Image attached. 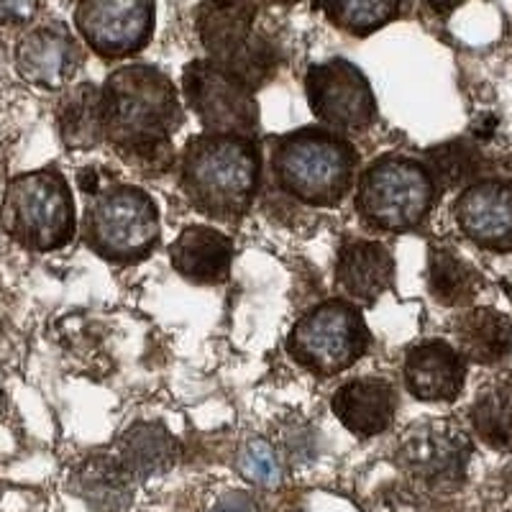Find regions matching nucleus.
<instances>
[{
    "label": "nucleus",
    "instance_id": "9",
    "mask_svg": "<svg viewBox=\"0 0 512 512\" xmlns=\"http://www.w3.org/2000/svg\"><path fill=\"white\" fill-rule=\"evenodd\" d=\"M182 90L190 108L213 134L251 136L259 128L254 90L228 75L221 64L198 59L182 72Z\"/></svg>",
    "mask_w": 512,
    "mask_h": 512
},
{
    "label": "nucleus",
    "instance_id": "5",
    "mask_svg": "<svg viewBox=\"0 0 512 512\" xmlns=\"http://www.w3.org/2000/svg\"><path fill=\"white\" fill-rule=\"evenodd\" d=\"M433 205V180L420 162L405 157H384L361 175V218L382 231L415 228Z\"/></svg>",
    "mask_w": 512,
    "mask_h": 512
},
{
    "label": "nucleus",
    "instance_id": "31",
    "mask_svg": "<svg viewBox=\"0 0 512 512\" xmlns=\"http://www.w3.org/2000/svg\"><path fill=\"white\" fill-rule=\"evenodd\" d=\"M277 3H297V0H277Z\"/></svg>",
    "mask_w": 512,
    "mask_h": 512
},
{
    "label": "nucleus",
    "instance_id": "25",
    "mask_svg": "<svg viewBox=\"0 0 512 512\" xmlns=\"http://www.w3.org/2000/svg\"><path fill=\"white\" fill-rule=\"evenodd\" d=\"M338 29L354 36H367L397 18L402 0H320Z\"/></svg>",
    "mask_w": 512,
    "mask_h": 512
},
{
    "label": "nucleus",
    "instance_id": "21",
    "mask_svg": "<svg viewBox=\"0 0 512 512\" xmlns=\"http://www.w3.org/2000/svg\"><path fill=\"white\" fill-rule=\"evenodd\" d=\"M472 425L487 446L512 451V374L489 379L472 405Z\"/></svg>",
    "mask_w": 512,
    "mask_h": 512
},
{
    "label": "nucleus",
    "instance_id": "23",
    "mask_svg": "<svg viewBox=\"0 0 512 512\" xmlns=\"http://www.w3.org/2000/svg\"><path fill=\"white\" fill-rule=\"evenodd\" d=\"M479 274L454 249L433 246L428 254V290L441 305H464L479 292Z\"/></svg>",
    "mask_w": 512,
    "mask_h": 512
},
{
    "label": "nucleus",
    "instance_id": "28",
    "mask_svg": "<svg viewBox=\"0 0 512 512\" xmlns=\"http://www.w3.org/2000/svg\"><path fill=\"white\" fill-rule=\"evenodd\" d=\"M34 11L36 0H0V24H24Z\"/></svg>",
    "mask_w": 512,
    "mask_h": 512
},
{
    "label": "nucleus",
    "instance_id": "30",
    "mask_svg": "<svg viewBox=\"0 0 512 512\" xmlns=\"http://www.w3.org/2000/svg\"><path fill=\"white\" fill-rule=\"evenodd\" d=\"M425 3H428V6L433 8V11H451V8L456 6V3H459V0H425Z\"/></svg>",
    "mask_w": 512,
    "mask_h": 512
},
{
    "label": "nucleus",
    "instance_id": "26",
    "mask_svg": "<svg viewBox=\"0 0 512 512\" xmlns=\"http://www.w3.org/2000/svg\"><path fill=\"white\" fill-rule=\"evenodd\" d=\"M474 154L472 146H466L464 141H454V144H443L433 152H428V164H431V180H438L443 187L459 185L466 177L474 175Z\"/></svg>",
    "mask_w": 512,
    "mask_h": 512
},
{
    "label": "nucleus",
    "instance_id": "17",
    "mask_svg": "<svg viewBox=\"0 0 512 512\" xmlns=\"http://www.w3.org/2000/svg\"><path fill=\"white\" fill-rule=\"evenodd\" d=\"M231 241L221 231L210 226H190L180 233V239L169 249L172 267L190 282L216 285L226 282L231 272Z\"/></svg>",
    "mask_w": 512,
    "mask_h": 512
},
{
    "label": "nucleus",
    "instance_id": "2",
    "mask_svg": "<svg viewBox=\"0 0 512 512\" xmlns=\"http://www.w3.org/2000/svg\"><path fill=\"white\" fill-rule=\"evenodd\" d=\"M259 185V152L249 136L205 134L182 154V187L198 210L233 221L244 216Z\"/></svg>",
    "mask_w": 512,
    "mask_h": 512
},
{
    "label": "nucleus",
    "instance_id": "19",
    "mask_svg": "<svg viewBox=\"0 0 512 512\" xmlns=\"http://www.w3.org/2000/svg\"><path fill=\"white\" fill-rule=\"evenodd\" d=\"M459 354L474 364H500L512 351V323L492 308H474L456 318Z\"/></svg>",
    "mask_w": 512,
    "mask_h": 512
},
{
    "label": "nucleus",
    "instance_id": "13",
    "mask_svg": "<svg viewBox=\"0 0 512 512\" xmlns=\"http://www.w3.org/2000/svg\"><path fill=\"white\" fill-rule=\"evenodd\" d=\"M454 216L474 244L492 251H512V182H474L456 200Z\"/></svg>",
    "mask_w": 512,
    "mask_h": 512
},
{
    "label": "nucleus",
    "instance_id": "6",
    "mask_svg": "<svg viewBox=\"0 0 512 512\" xmlns=\"http://www.w3.org/2000/svg\"><path fill=\"white\" fill-rule=\"evenodd\" d=\"M256 18L254 0H203L198 8V34L228 75L249 90L264 85L274 67V52L262 39L251 36Z\"/></svg>",
    "mask_w": 512,
    "mask_h": 512
},
{
    "label": "nucleus",
    "instance_id": "11",
    "mask_svg": "<svg viewBox=\"0 0 512 512\" xmlns=\"http://www.w3.org/2000/svg\"><path fill=\"white\" fill-rule=\"evenodd\" d=\"M472 443L451 420H428L410 428L400 441V466L428 487H454L464 479Z\"/></svg>",
    "mask_w": 512,
    "mask_h": 512
},
{
    "label": "nucleus",
    "instance_id": "27",
    "mask_svg": "<svg viewBox=\"0 0 512 512\" xmlns=\"http://www.w3.org/2000/svg\"><path fill=\"white\" fill-rule=\"evenodd\" d=\"M239 466L251 482L262 484V487H274L280 482V464L274 459V451L269 448V443L264 441L246 443V448L241 451Z\"/></svg>",
    "mask_w": 512,
    "mask_h": 512
},
{
    "label": "nucleus",
    "instance_id": "12",
    "mask_svg": "<svg viewBox=\"0 0 512 512\" xmlns=\"http://www.w3.org/2000/svg\"><path fill=\"white\" fill-rule=\"evenodd\" d=\"M75 26L103 57H126L144 47L154 29L152 0H80Z\"/></svg>",
    "mask_w": 512,
    "mask_h": 512
},
{
    "label": "nucleus",
    "instance_id": "22",
    "mask_svg": "<svg viewBox=\"0 0 512 512\" xmlns=\"http://www.w3.org/2000/svg\"><path fill=\"white\" fill-rule=\"evenodd\" d=\"M57 123L62 141L70 149H93L103 136L100 90L90 82L70 90L59 103Z\"/></svg>",
    "mask_w": 512,
    "mask_h": 512
},
{
    "label": "nucleus",
    "instance_id": "8",
    "mask_svg": "<svg viewBox=\"0 0 512 512\" xmlns=\"http://www.w3.org/2000/svg\"><path fill=\"white\" fill-rule=\"evenodd\" d=\"M287 349L315 374H338L367 354L369 331L359 308L331 300L310 310L290 333Z\"/></svg>",
    "mask_w": 512,
    "mask_h": 512
},
{
    "label": "nucleus",
    "instance_id": "20",
    "mask_svg": "<svg viewBox=\"0 0 512 512\" xmlns=\"http://www.w3.org/2000/svg\"><path fill=\"white\" fill-rule=\"evenodd\" d=\"M116 459L131 474V479H144L164 472L177 461V441L167 428L157 423H139L123 433Z\"/></svg>",
    "mask_w": 512,
    "mask_h": 512
},
{
    "label": "nucleus",
    "instance_id": "3",
    "mask_svg": "<svg viewBox=\"0 0 512 512\" xmlns=\"http://www.w3.org/2000/svg\"><path fill=\"white\" fill-rule=\"evenodd\" d=\"M356 152L349 141L303 128L274 146V175L282 190L310 205H336L354 180Z\"/></svg>",
    "mask_w": 512,
    "mask_h": 512
},
{
    "label": "nucleus",
    "instance_id": "4",
    "mask_svg": "<svg viewBox=\"0 0 512 512\" xmlns=\"http://www.w3.org/2000/svg\"><path fill=\"white\" fill-rule=\"evenodd\" d=\"M0 223L18 244L36 251L64 246L75 233L70 187L54 169L21 175L8 185Z\"/></svg>",
    "mask_w": 512,
    "mask_h": 512
},
{
    "label": "nucleus",
    "instance_id": "18",
    "mask_svg": "<svg viewBox=\"0 0 512 512\" xmlns=\"http://www.w3.org/2000/svg\"><path fill=\"white\" fill-rule=\"evenodd\" d=\"M338 285L351 300L372 305L390 290L395 262L390 251L377 241H349L338 256Z\"/></svg>",
    "mask_w": 512,
    "mask_h": 512
},
{
    "label": "nucleus",
    "instance_id": "16",
    "mask_svg": "<svg viewBox=\"0 0 512 512\" xmlns=\"http://www.w3.org/2000/svg\"><path fill=\"white\" fill-rule=\"evenodd\" d=\"M333 413L356 436H377L395 418V390L387 379H351L333 395Z\"/></svg>",
    "mask_w": 512,
    "mask_h": 512
},
{
    "label": "nucleus",
    "instance_id": "14",
    "mask_svg": "<svg viewBox=\"0 0 512 512\" xmlns=\"http://www.w3.org/2000/svg\"><path fill=\"white\" fill-rule=\"evenodd\" d=\"M464 379V356L446 341H425L405 356V387L423 402L456 400Z\"/></svg>",
    "mask_w": 512,
    "mask_h": 512
},
{
    "label": "nucleus",
    "instance_id": "7",
    "mask_svg": "<svg viewBox=\"0 0 512 512\" xmlns=\"http://www.w3.org/2000/svg\"><path fill=\"white\" fill-rule=\"evenodd\" d=\"M88 244L108 262H139L154 249L159 213L139 187L118 185L88 210Z\"/></svg>",
    "mask_w": 512,
    "mask_h": 512
},
{
    "label": "nucleus",
    "instance_id": "24",
    "mask_svg": "<svg viewBox=\"0 0 512 512\" xmlns=\"http://www.w3.org/2000/svg\"><path fill=\"white\" fill-rule=\"evenodd\" d=\"M131 474L126 472L118 459H98L88 461L77 474V489L88 500L90 507L100 512H118L128 505L131 497Z\"/></svg>",
    "mask_w": 512,
    "mask_h": 512
},
{
    "label": "nucleus",
    "instance_id": "32",
    "mask_svg": "<svg viewBox=\"0 0 512 512\" xmlns=\"http://www.w3.org/2000/svg\"><path fill=\"white\" fill-rule=\"evenodd\" d=\"M0 400H3V395H0Z\"/></svg>",
    "mask_w": 512,
    "mask_h": 512
},
{
    "label": "nucleus",
    "instance_id": "10",
    "mask_svg": "<svg viewBox=\"0 0 512 512\" xmlns=\"http://www.w3.org/2000/svg\"><path fill=\"white\" fill-rule=\"evenodd\" d=\"M310 108L320 121L344 131H361L374 123L377 105L367 77L346 59L313 64L305 80Z\"/></svg>",
    "mask_w": 512,
    "mask_h": 512
},
{
    "label": "nucleus",
    "instance_id": "15",
    "mask_svg": "<svg viewBox=\"0 0 512 512\" xmlns=\"http://www.w3.org/2000/svg\"><path fill=\"white\" fill-rule=\"evenodd\" d=\"M18 72L41 88H62L80 64L77 41L64 26H41L26 34L16 52Z\"/></svg>",
    "mask_w": 512,
    "mask_h": 512
},
{
    "label": "nucleus",
    "instance_id": "29",
    "mask_svg": "<svg viewBox=\"0 0 512 512\" xmlns=\"http://www.w3.org/2000/svg\"><path fill=\"white\" fill-rule=\"evenodd\" d=\"M210 512H259V505L249 492H226Z\"/></svg>",
    "mask_w": 512,
    "mask_h": 512
},
{
    "label": "nucleus",
    "instance_id": "1",
    "mask_svg": "<svg viewBox=\"0 0 512 512\" xmlns=\"http://www.w3.org/2000/svg\"><path fill=\"white\" fill-rule=\"evenodd\" d=\"M103 136L139 169L164 172L172 164L169 136L182 123L177 90L154 67L134 64L113 72L100 93Z\"/></svg>",
    "mask_w": 512,
    "mask_h": 512
}]
</instances>
